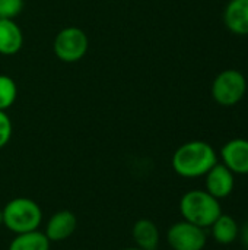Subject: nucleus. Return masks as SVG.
I'll return each instance as SVG.
<instances>
[{
	"mask_svg": "<svg viewBox=\"0 0 248 250\" xmlns=\"http://www.w3.org/2000/svg\"><path fill=\"white\" fill-rule=\"evenodd\" d=\"M218 163L213 146L205 141H190L177 148L172 155V170L184 179H197Z\"/></svg>",
	"mask_w": 248,
	"mask_h": 250,
	"instance_id": "obj_1",
	"label": "nucleus"
},
{
	"mask_svg": "<svg viewBox=\"0 0 248 250\" xmlns=\"http://www.w3.org/2000/svg\"><path fill=\"white\" fill-rule=\"evenodd\" d=\"M247 92V79L237 69H227L218 73L212 82V97L222 107L238 104Z\"/></svg>",
	"mask_w": 248,
	"mask_h": 250,
	"instance_id": "obj_4",
	"label": "nucleus"
},
{
	"mask_svg": "<svg viewBox=\"0 0 248 250\" xmlns=\"http://www.w3.org/2000/svg\"><path fill=\"white\" fill-rule=\"evenodd\" d=\"M51 242L47 239L44 231H29L16 234L15 239L9 243L7 250H50Z\"/></svg>",
	"mask_w": 248,
	"mask_h": 250,
	"instance_id": "obj_14",
	"label": "nucleus"
},
{
	"mask_svg": "<svg viewBox=\"0 0 248 250\" xmlns=\"http://www.w3.org/2000/svg\"><path fill=\"white\" fill-rule=\"evenodd\" d=\"M180 212L184 221H189L200 229L210 227L222 214L219 199L213 198L206 190L193 189L183 195L180 201Z\"/></svg>",
	"mask_w": 248,
	"mask_h": 250,
	"instance_id": "obj_2",
	"label": "nucleus"
},
{
	"mask_svg": "<svg viewBox=\"0 0 248 250\" xmlns=\"http://www.w3.org/2000/svg\"><path fill=\"white\" fill-rule=\"evenodd\" d=\"M167 242L172 250H203L206 246V233L205 229L183 220L168 229Z\"/></svg>",
	"mask_w": 248,
	"mask_h": 250,
	"instance_id": "obj_6",
	"label": "nucleus"
},
{
	"mask_svg": "<svg viewBox=\"0 0 248 250\" xmlns=\"http://www.w3.org/2000/svg\"><path fill=\"white\" fill-rule=\"evenodd\" d=\"M132 236L137 248L143 250H156L159 246V229L148 218L137 220L132 229Z\"/></svg>",
	"mask_w": 248,
	"mask_h": 250,
	"instance_id": "obj_12",
	"label": "nucleus"
},
{
	"mask_svg": "<svg viewBox=\"0 0 248 250\" xmlns=\"http://www.w3.org/2000/svg\"><path fill=\"white\" fill-rule=\"evenodd\" d=\"M3 226L13 234L29 233L38 230L42 223V211L39 205L29 198H15L1 209Z\"/></svg>",
	"mask_w": 248,
	"mask_h": 250,
	"instance_id": "obj_3",
	"label": "nucleus"
},
{
	"mask_svg": "<svg viewBox=\"0 0 248 250\" xmlns=\"http://www.w3.org/2000/svg\"><path fill=\"white\" fill-rule=\"evenodd\" d=\"M3 224V214H1V209H0V226Z\"/></svg>",
	"mask_w": 248,
	"mask_h": 250,
	"instance_id": "obj_20",
	"label": "nucleus"
},
{
	"mask_svg": "<svg viewBox=\"0 0 248 250\" xmlns=\"http://www.w3.org/2000/svg\"><path fill=\"white\" fill-rule=\"evenodd\" d=\"M89 48V40L83 29L67 26L61 29L53 42V50L57 59L66 63H75L85 57Z\"/></svg>",
	"mask_w": 248,
	"mask_h": 250,
	"instance_id": "obj_5",
	"label": "nucleus"
},
{
	"mask_svg": "<svg viewBox=\"0 0 248 250\" xmlns=\"http://www.w3.org/2000/svg\"><path fill=\"white\" fill-rule=\"evenodd\" d=\"M23 0H0V19H13L20 15Z\"/></svg>",
	"mask_w": 248,
	"mask_h": 250,
	"instance_id": "obj_16",
	"label": "nucleus"
},
{
	"mask_svg": "<svg viewBox=\"0 0 248 250\" xmlns=\"http://www.w3.org/2000/svg\"><path fill=\"white\" fill-rule=\"evenodd\" d=\"M213 239L221 245H231L238 239L240 227L231 215L221 214V217L210 226Z\"/></svg>",
	"mask_w": 248,
	"mask_h": 250,
	"instance_id": "obj_13",
	"label": "nucleus"
},
{
	"mask_svg": "<svg viewBox=\"0 0 248 250\" xmlns=\"http://www.w3.org/2000/svg\"><path fill=\"white\" fill-rule=\"evenodd\" d=\"M238 236H241V242L244 243V246L248 248V220L243 224V227L240 229V233Z\"/></svg>",
	"mask_w": 248,
	"mask_h": 250,
	"instance_id": "obj_18",
	"label": "nucleus"
},
{
	"mask_svg": "<svg viewBox=\"0 0 248 250\" xmlns=\"http://www.w3.org/2000/svg\"><path fill=\"white\" fill-rule=\"evenodd\" d=\"M224 23L235 35H248V0H229L224 10Z\"/></svg>",
	"mask_w": 248,
	"mask_h": 250,
	"instance_id": "obj_10",
	"label": "nucleus"
},
{
	"mask_svg": "<svg viewBox=\"0 0 248 250\" xmlns=\"http://www.w3.org/2000/svg\"><path fill=\"white\" fill-rule=\"evenodd\" d=\"M76 227H77L76 215L69 209H61L50 217L44 234L50 242L58 243L67 240L76 231Z\"/></svg>",
	"mask_w": 248,
	"mask_h": 250,
	"instance_id": "obj_9",
	"label": "nucleus"
},
{
	"mask_svg": "<svg viewBox=\"0 0 248 250\" xmlns=\"http://www.w3.org/2000/svg\"><path fill=\"white\" fill-rule=\"evenodd\" d=\"M121 250H143V249H140V248L134 246V248H126V249H121Z\"/></svg>",
	"mask_w": 248,
	"mask_h": 250,
	"instance_id": "obj_19",
	"label": "nucleus"
},
{
	"mask_svg": "<svg viewBox=\"0 0 248 250\" xmlns=\"http://www.w3.org/2000/svg\"><path fill=\"white\" fill-rule=\"evenodd\" d=\"M23 44V34L13 19H0V54L13 56Z\"/></svg>",
	"mask_w": 248,
	"mask_h": 250,
	"instance_id": "obj_11",
	"label": "nucleus"
},
{
	"mask_svg": "<svg viewBox=\"0 0 248 250\" xmlns=\"http://www.w3.org/2000/svg\"><path fill=\"white\" fill-rule=\"evenodd\" d=\"M12 132H13V126L10 117L6 114V111L0 110V149L9 144L12 138Z\"/></svg>",
	"mask_w": 248,
	"mask_h": 250,
	"instance_id": "obj_17",
	"label": "nucleus"
},
{
	"mask_svg": "<svg viewBox=\"0 0 248 250\" xmlns=\"http://www.w3.org/2000/svg\"><path fill=\"white\" fill-rule=\"evenodd\" d=\"M222 164L234 174H248V139H231L221 149Z\"/></svg>",
	"mask_w": 248,
	"mask_h": 250,
	"instance_id": "obj_8",
	"label": "nucleus"
},
{
	"mask_svg": "<svg viewBox=\"0 0 248 250\" xmlns=\"http://www.w3.org/2000/svg\"><path fill=\"white\" fill-rule=\"evenodd\" d=\"M206 192L210 193L216 199L228 198L235 186L234 173L225 167L222 163H216L208 173H206Z\"/></svg>",
	"mask_w": 248,
	"mask_h": 250,
	"instance_id": "obj_7",
	"label": "nucleus"
},
{
	"mask_svg": "<svg viewBox=\"0 0 248 250\" xmlns=\"http://www.w3.org/2000/svg\"><path fill=\"white\" fill-rule=\"evenodd\" d=\"M18 97V86L16 82L7 76V75H0V110L6 111L10 108Z\"/></svg>",
	"mask_w": 248,
	"mask_h": 250,
	"instance_id": "obj_15",
	"label": "nucleus"
}]
</instances>
